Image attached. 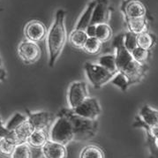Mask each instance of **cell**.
<instances>
[{"label": "cell", "mask_w": 158, "mask_h": 158, "mask_svg": "<svg viewBox=\"0 0 158 158\" xmlns=\"http://www.w3.org/2000/svg\"><path fill=\"white\" fill-rule=\"evenodd\" d=\"M131 54L137 63L143 64V65H145V63L148 61L150 57V51H146L143 49H140L139 47L135 49Z\"/></svg>", "instance_id": "29"}, {"label": "cell", "mask_w": 158, "mask_h": 158, "mask_svg": "<svg viewBox=\"0 0 158 158\" xmlns=\"http://www.w3.org/2000/svg\"><path fill=\"white\" fill-rule=\"evenodd\" d=\"M80 158H105V155L100 147L88 145L84 147L81 151Z\"/></svg>", "instance_id": "21"}, {"label": "cell", "mask_w": 158, "mask_h": 158, "mask_svg": "<svg viewBox=\"0 0 158 158\" xmlns=\"http://www.w3.org/2000/svg\"><path fill=\"white\" fill-rule=\"evenodd\" d=\"M110 7L108 6L107 2L100 1L97 2V5L94 9V12L92 14V19L90 25L98 26L101 24H108V21L110 20Z\"/></svg>", "instance_id": "12"}, {"label": "cell", "mask_w": 158, "mask_h": 158, "mask_svg": "<svg viewBox=\"0 0 158 158\" xmlns=\"http://www.w3.org/2000/svg\"><path fill=\"white\" fill-rule=\"evenodd\" d=\"M156 43V37L149 32L142 33L137 35V45L140 49L150 51Z\"/></svg>", "instance_id": "20"}, {"label": "cell", "mask_w": 158, "mask_h": 158, "mask_svg": "<svg viewBox=\"0 0 158 158\" xmlns=\"http://www.w3.org/2000/svg\"><path fill=\"white\" fill-rule=\"evenodd\" d=\"M6 72L3 67L0 68V81H4L6 78Z\"/></svg>", "instance_id": "32"}, {"label": "cell", "mask_w": 158, "mask_h": 158, "mask_svg": "<svg viewBox=\"0 0 158 158\" xmlns=\"http://www.w3.org/2000/svg\"><path fill=\"white\" fill-rule=\"evenodd\" d=\"M73 139H75V130L70 114L57 118L51 127L50 140L66 147Z\"/></svg>", "instance_id": "3"}, {"label": "cell", "mask_w": 158, "mask_h": 158, "mask_svg": "<svg viewBox=\"0 0 158 158\" xmlns=\"http://www.w3.org/2000/svg\"><path fill=\"white\" fill-rule=\"evenodd\" d=\"M121 10L124 13L126 19H134L146 18L147 8L139 1L132 0L126 1L122 4Z\"/></svg>", "instance_id": "11"}, {"label": "cell", "mask_w": 158, "mask_h": 158, "mask_svg": "<svg viewBox=\"0 0 158 158\" xmlns=\"http://www.w3.org/2000/svg\"><path fill=\"white\" fill-rule=\"evenodd\" d=\"M10 158H33L31 147L27 143H21L15 148Z\"/></svg>", "instance_id": "25"}, {"label": "cell", "mask_w": 158, "mask_h": 158, "mask_svg": "<svg viewBox=\"0 0 158 158\" xmlns=\"http://www.w3.org/2000/svg\"><path fill=\"white\" fill-rule=\"evenodd\" d=\"M110 83L118 87V89H120L122 91H127L128 88L130 87L131 83L129 81V80L127 79L124 74H122L120 73H118L113 79L111 80Z\"/></svg>", "instance_id": "28"}, {"label": "cell", "mask_w": 158, "mask_h": 158, "mask_svg": "<svg viewBox=\"0 0 158 158\" xmlns=\"http://www.w3.org/2000/svg\"><path fill=\"white\" fill-rule=\"evenodd\" d=\"M147 143L149 148L151 158H158V133H147Z\"/></svg>", "instance_id": "26"}, {"label": "cell", "mask_w": 158, "mask_h": 158, "mask_svg": "<svg viewBox=\"0 0 158 158\" xmlns=\"http://www.w3.org/2000/svg\"><path fill=\"white\" fill-rule=\"evenodd\" d=\"M34 128L32 127L31 124L29 123L28 119L25 121L23 124H21L19 127H17L14 131V135L15 138L17 139L18 144L21 143H27L28 138L30 137L33 132H34Z\"/></svg>", "instance_id": "18"}, {"label": "cell", "mask_w": 158, "mask_h": 158, "mask_svg": "<svg viewBox=\"0 0 158 158\" xmlns=\"http://www.w3.org/2000/svg\"><path fill=\"white\" fill-rule=\"evenodd\" d=\"M50 140V136L44 130H35L28 138L27 143L34 148H43Z\"/></svg>", "instance_id": "15"}, {"label": "cell", "mask_w": 158, "mask_h": 158, "mask_svg": "<svg viewBox=\"0 0 158 158\" xmlns=\"http://www.w3.org/2000/svg\"><path fill=\"white\" fill-rule=\"evenodd\" d=\"M97 2L98 1H91L90 3L88 4L86 9L84 10V12L81 14V18L78 20V22L76 24L74 29L82 30V31H86L87 30V28L90 26V23H91L92 14H93L95 7L97 5Z\"/></svg>", "instance_id": "14"}, {"label": "cell", "mask_w": 158, "mask_h": 158, "mask_svg": "<svg viewBox=\"0 0 158 158\" xmlns=\"http://www.w3.org/2000/svg\"><path fill=\"white\" fill-rule=\"evenodd\" d=\"M43 157L44 158H67L66 147L49 140L42 148Z\"/></svg>", "instance_id": "13"}, {"label": "cell", "mask_w": 158, "mask_h": 158, "mask_svg": "<svg viewBox=\"0 0 158 158\" xmlns=\"http://www.w3.org/2000/svg\"><path fill=\"white\" fill-rule=\"evenodd\" d=\"M124 46L130 53H132L135 49L138 48L137 45V35L133 33L127 32L125 33V38H124Z\"/></svg>", "instance_id": "30"}, {"label": "cell", "mask_w": 158, "mask_h": 158, "mask_svg": "<svg viewBox=\"0 0 158 158\" xmlns=\"http://www.w3.org/2000/svg\"><path fill=\"white\" fill-rule=\"evenodd\" d=\"M86 33H87V35H88V36L89 38H94L95 37V35H96V26L94 25H90L87 28V30H86Z\"/></svg>", "instance_id": "31"}, {"label": "cell", "mask_w": 158, "mask_h": 158, "mask_svg": "<svg viewBox=\"0 0 158 158\" xmlns=\"http://www.w3.org/2000/svg\"><path fill=\"white\" fill-rule=\"evenodd\" d=\"M98 64H100L102 67L108 70L110 73H118L117 69V64H116V57L115 55H104L102 56L98 59Z\"/></svg>", "instance_id": "23"}, {"label": "cell", "mask_w": 158, "mask_h": 158, "mask_svg": "<svg viewBox=\"0 0 158 158\" xmlns=\"http://www.w3.org/2000/svg\"><path fill=\"white\" fill-rule=\"evenodd\" d=\"M102 44L96 38H88L86 44L83 47V51L89 55H96L100 53L102 50Z\"/></svg>", "instance_id": "24"}, {"label": "cell", "mask_w": 158, "mask_h": 158, "mask_svg": "<svg viewBox=\"0 0 158 158\" xmlns=\"http://www.w3.org/2000/svg\"><path fill=\"white\" fill-rule=\"evenodd\" d=\"M27 120V116L17 112L11 118L10 120L8 121V123L6 125V127L7 130L11 131V132H14L17 127H19L21 124H23Z\"/></svg>", "instance_id": "27"}, {"label": "cell", "mask_w": 158, "mask_h": 158, "mask_svg": "<svg viewBox=\"0 0 158 158\" xmlns=\"http://www.w3.org/2000/svg\"><path fill=\"white\" fill-rule=\"evenodd\" d=\"M65 12L59 9L55 14V19L47 35V48L49 54V66L53 67L61 55L67 41V31L64 24Z\"/></svg>", "instance_id": "2"}, {"label": "cell", "mask_w": 158, "mask_h": 158, "mask_svg": "<svg viewBox=\"0 0 158 158\" xmlns=\"http://www.w3.org/2000/svg\"><path fill=\"white\" fill-rule=\"evenodd\" d=\"M125 34L120 33L114 38L112 47L115 49V57L118 72L127 77L132 84L140 82L146 75L147 66L137 63L124 46Z\"/></svg>", "instance_id": "1"}, {"label": "cell", "mask_w": 158, "mask_h": 158, "mask_svg": "<svg viewBox=\"0 0 158 158\" xmlns=\"http://www.w3.org/2000/svg\"><path fill=\"white\" fill-rule=\"evenodd\" d=\"M88 98L89 91L85 81H74L70 85L67 92V102L72 110L79 107Z\"/></svg>", "instance_id": "6"}, {"label": "cell", "mask_w": 158, "mask_h": 158, "mask_svg": "<svg viewBox=\"0 0 158 158\" xmlns=\"http://www.w3.org/2000/svg\"><path fill=\"white\" fill-rule=\"evenodd\" d=\"M0 158H6V157H0Z\"/></svg>", "instance_id": "34"}, {"label": "cell", "mask_w": 158, "mask_h": 158, "mask_svg": "<svg viewBox=\"0 0 158 158\" xmlns=\"http://www.w3.org/2000/svg\"><path fill=\"white\" fill-rule=\"evenodd\" d=\"M18 55L24 63L31 64L36 63L41 58L42 51L37 44L25 40L18 46Z\"/></svg>", "instance_id": "7"}, {"label": "cell", "mask_w": 158, "mask_h": 158, "mask_svg": "<svg viewBox=\"0 0 158 158\" xmlns=\"http://www.w3.org/2000/svg\"><path fill=\"white\" fill-rule=\"evenodd\" d=\"M48 29L46 26L40 20H31L26 25L24 28V35L27 41L37 44L47 37Z\"/></svg>", "instance_id": "9"}, {"label": "cell", "mask_w": 158, "mask_h": 158, "mask_svg": "<svg viewBox=\"0 0 158 158\" xmlns=\"http://www.w3.org/2000/svg\"><path fill=\"white\" fill-rule=\"evenodd\" d=\"M113 35V31L109 24H101L96 26V35L95 38L99 40L102 44L109 42Z\"/></svg>", "instance_id": "22"}, {"label": "cell", "mask_w": 158, "mask_h": 158, "mask_svg": "<svg viewBox=\"0 0 158 158\" xmlns=\"http://www.w3.org/2000/svg\"><path fill=\"white\" fill-rule=\"evenodd\" d=\"M128 32L133 33L136 35H139L142 33L148 32V23L147 18L140 19H126Z\"/></svg>", "instance_id": "16"}, {"label": "cell", "mask_w": 158, "mask_h": 158, "mask_svg": "<svg viewBox=\"0 0 158 158\" xmlns=\"http://www.w3.org/2000/svg\"><path fill=\"white\" fill-rule=\"evenodd\" d=\"M88 35L86 31L73 29L69 35V42L73 47L76 49H82L88 40Z\"/></svg>", "instance_id": "19"}, {"label": "cell", "mask_w": 158, "mask_h": 158, "mask_svg": "<svg viewBox=\"0 0 158 158\" xmlns=\"http://www.w3.org/2000/svg\"><path fill=\"white\" fill-rule=\"evenodd\" d=\"M136 127H142L146 133H158V110L144 105L140 109L138 117H136Z\"/></svg>", "instance_id": "5"}, {"label": "cell", "mask_w": 158, "mask_h": 158, "mask_svg": "<svg viewBox=\"0 0 158 158\" xmlns=\"http://www.w3.org/2000/svg\"><path fill=\"white\" fill-rule=\"evenodd\" d=\"M84 69L89 82L96 89H101L107 83L110 82L117 74L104 69L98 64L86 63L84 64Z\"/></svg>", "instance_id": "4"}, {"label": "cell", "mask_w": 158, "mask_h": 158, "mask_svg": "<svg viewBox=\"0 0 158 158\" xmlns=\"http://www.w3.org/2000/svg\"><path fill=\"white\" fill-rule=\"evenodd\" d=\"M18 145L15 135L7 138H0V156L3 157H11Z\"/></svg>", "instance_id": "17"}, {"label": "cell", "mask_w": 158, "mask_h": 158, "mask_svg": "<svg viewBox=\"0 0 158 158\" xmlns=\"http://www.w3.org/2000/svg\"><path fill=\"white\" fill-rule=\"evenodd\" d=\"M42 158H44V157H42Z\"/></svg>", "instance_id": "35"}, {"label": "cell", "mask_w": 158, "mask_h": 158, "mask_svg": "<svg viewBox=\"0 0 158 158\" xmlns=\"http://www.w3.org/2000/svg\"><path fill=\"white\" fill-rule=\"evenodd\" d=\"M27 116L34 130H46L51 126L54 119L53 114L49 111L41 110L37 112H31L27 110Z\"/></svg>", "instance_id": "10"}, {"label": "cell", "mask_w": 158, "mask_h": 158, "mask_svg": "<svg viewBox=\"0 0 158 158\" xmlns=\"http://www.w3.org/2000/svg\"><path fill=\"white\" fill-rule=\"evenodd\" d=\"M72 110L77 116L92 121L96 120V118L102 113V108L98 100L96 98H91V97H89L79 107Z\"/></svg>", "instance_id": "8"}, {"label": "cell", "mask_w": 158, "mask_h": 158, "mask_svg": "<svg viewBox=\"0 0 158 158\" xmlns=\"http://www.w3.org/2000/svg\"><path fill=\"white\" fill-rule=\"evenodd\" d=\"M3 67V60H2V58L0 57V68H2Z\"/></svg>", "instance_id": "33"}]
</instances>
